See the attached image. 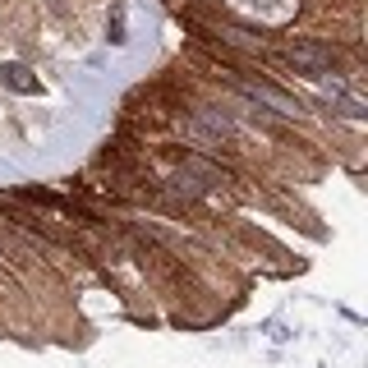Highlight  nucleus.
<instances>
[{"label":"nucleus","instance_id":"obj_1","mask_svg":"<svg viewBox=\"0 0 368 368\" xmlns=\"http://www.w3.org/2000/svg\"><path fill=\"white\" fill-rule=\"evenodd\" d=\"M286 60L295 65L299 74H308V79H323L327 70H332V46H323V42H290L286 46Z\"/></svg>","mask_w":368,"mask_h":368},{"label":"nucleus","instance_id":"obj_2","mask_svg":"<svg viewBox=\"0 0 368 368\" xmlns=\"http://www.w3.org/2000/svg\"><path fill=\"white\" fill-rule=\"evenodd\" d=\"M239 88H244L249 97H258V102H267V106H276L281 115H295L299 111V102L295 97H286V92H276V88H267V83H244L239 79Z\"/></svg>","mask_w":368,"mask_h":368},{"label":"nucleus","instance_id":"obj_3","mask_svg":"<svg viewBox=\"0 0 368 368\" xmlns=\"http://www.w3.org/2000/svg\"><path fill=\"white\" fill-rule=\"evenodd\" d=\"M0 83H5V88H14V92H37V74L28 70V65H18V60H5V65H0Z\"/></svg>","mask_w":368,"mask_h":368},{"label":"nucleus","instance_id":"obj_4","mask_svg":"<svg viewBox=\"0 0 368 368\" xmlns=\"http://www.w3.org/2000/svg\"><path fill=\"white\" fill-rule=\"evenodd\" d=\"M106 42L111 46H124L129 33H124V5H111V23H106Z\"/></svg>","mask_w":368,"mask_h":368}]
</instances>
